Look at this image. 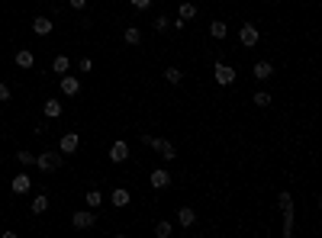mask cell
I'll list each match as a JSON object with an SVG mask.
<instances>
[{
	"mask_svg": "<svg viewBox=\"0 0 322 238\" xmlns=\"http://www.w3.org/2000/svg\"><path fill=\"white\" fill-rule=\"evenodd\" d=\"M110 203H113L116 209H123V206H129V203H132V193L123 190V187H116V190L110 193Z\"/></svg>",
	"mask_w": 322,
	"mask_h": 238,
	"instance_id": "11",
	"label": "cell"
},
{
	"mask_svg": "<svg viewBox=\"0 0 322 238\" xmlns=\"http://www.w3.org/2000/svg\"><path fill=\"white\" fill-rule=\"evenodd\" d=\"M149 187L152 190H168L171 187V171L168 167H152L149 171Z\"/></svg>",
	"mask_w": 322,
	"mask_h": 238,
	"instance_id": "3",
	"label": "cell"
},
{
	"mask_svg": "<svg viewBox=\"0 0 322 238\" xmlns=\"http://www.w3.org/2000/svg\"><path fill=\"white\" fill-rule=\"evenodd\" d=\"M129 4H132L135 10H149V7H152V0H129Z\"/></svg>",
	"mask_w": 322,
	"mask_h": 238,
	"instance_id": "30",
	"label": "cell"
},
{
	"mask_svg": "<svg viewBox=\"0 0 322 238\" xmlns=\"http://www.w3.org/2000/svg\"><path fill=\"white\" fill-rule=\"evenodd\" d=\"M158 155L164 158V161H171V158L177 155V148H174V142H168V138H161V142H158Z\"/></svg>",
	"mask_w": 322,
	"mask_h": 238,
	"instance_id": "18",
	"label": "cell"
},
{
	"mask_svg": "<svg viewBox=\"0 0 322 238\" xmlns=\"http://www.w3.org/2000/svg\"><path fill=\"white\" fill-rule=\"evenodd\" d=\"M171 232H174L171 222H158V225H155V235H158V238H171Z\"/></svg>",
	"mask_w": 322,
	"mask_h": 238,
	"instance_id": "27",
	"label": "cell"
},
{
	"mask_svg": "<svg viewBox=\"0 0 322 238\" xmlns=\"http://www.w3.org/2000/svg\"><path fill=\"white\" fill-rule=\"evenodd\" d=\"M77 148H81V135H77V132H65L62 142H58V152H62V155H74Z\"/></svg>",
	"mask_w": 322,
	"mask_h": 238,
	"instance_id": "7",
	"label": "cell"
},
{
	"mask_svg": "<svg viewBox=\"0 0 322 238\" xmlns=\"http://www.w3.org/2000/svg\"><path fill=\"white\" fill-rule=\"evenodd\" d=\"M36 167L45 171V174L58 171V167H62V152H42V155H36Z\"/></svg>",
	"mask_w": 322,
	"mask_h": 238,
	"instance_id": "2",
	"label": "cell"
},
{
	"mask_svg": "<svg viewBox=\"0 0 322 238\" xmlns=\"http://www.w3.org/2000/svg\"><path fill=\"white\" fill-rule=\"evenodd\" d=\"M213 77H216L219 87H232V84H236V68H232L229 61H216V65H213Z\"/></svg>",
	"mask_w": 322,
	"mask_h": 238,
	"instance_id": "1",
	"label": "cell"
},
{
	"mask_svg": "<svg viewBox=\"0 0 322 238\" xmlns=\"http://www.w3.org/2000/svg\"><path fill=\"white\" fill-rule=\"evenodd\" d=\"M194 222H197V209H194V206H180V209H177V225L190 228Z\"/></svg>",
	"mask_w": 322,
	"mask_h": 238,
	"instance_id": "13",
	"label": "cell"
},
{
	"mask_svg": "<svg viewBox=\"0 0 322 238\" xmlns=\"http://www.w3.org/2000/svg\"><path fill=\"white\" fill-rule=\"evenodd\" d=\"M277 206H281V213H284V216H293V197H290L287 190L277 193Z\"/></svg>",
	"mask_w": 322,
	"mask_h": 238,
	"instance_id": "16",
	"label": "cell"
},
{
	"mask_svg": "<svg viewBox=\"0 0 322 238\" xmlns=\"http://www.w3.org/2000/svg\"><path fill=\"white\" fill-rule=\"evenodd\" d=\"M58 90H62L65 97H77V93H81V81H77V77H71V71H68V74H62V84H58Z\"/></svg>",
	"mask_w": 322,
	"mask_h": 238,
	"instance_id": "8",
	"label": "cell"
},
{
	"mask_svg": "<svg viewBox=\"0 0 322 238\" xmlns=\"http://www.w3.org/2000/svg\"><path fill=\"white\" fill-rule=\"evenodd\" d=\"M16 65H20L23 71H29V68L36 65V55H32L29 49H20V52H16Z\"/></svg>",
	"mask_w": 322,
	"mask_h": 238,
	"instance_id": "14",
	"label": "cell"
},
{
	"mask_svg": "<svg viewBox=\"0 0 322 238\" xmlns=\"http://www.w3.org/2000/svg\"><path fill=\"white\" fill-rule=\"evenodd\" d=\"M45 116H49V119H58V116H62V103H58L55 97H49V100H45Z\"/></svg>",
	"mask_w": 322,
	"mask_h": 238,
	"instance_id": "19",
	"label": "cell"
},
{
	"mask_svg": "<svg viewBox=\"0 0 322 238\" xmlns=\"http://www.w3.org/2000/svg\"><path fill=\"white\" fill-rule=\"evenodd\" d=\"M197 13H200V10H197V4H190V0H184V4L177 7V16H180V20H194Z\"/></svg>",
	"mask_w": 322,
	"mask_h": 238,
	"instance_id": "17",
	"label": "cell"
},
{
	"mask_svg": "<svg viewBox=\"0 0 322 238\" xmlns=\"http://www.w3.org/2000/svg\"><path fill=\"white\" fill-rule=\"evenodd\" d=\"M255 107H261V110L271 107V93H267V90H258V93H255Z\"/></svg>",
	"mask_w": 322,
	"mask_h": 238,
	"instance_id": "26",
	"label": "cell"
},
{
	"mask_svg": "<svg viewBox=\"0 0 322 238\" xmlns=\"http://www.w3.org/2000/svg\"><path fill=\"white\" fill-rule=\"evenodd\" d=\"M84 203H87L90 209H100V203H103V193H100V190H87V193H84Z\"/></svg>",
	"mask_w": 322,
	"mask_h": 238,
	"instance_id": "21",
	"label": "cell"
},
{
	"mask_svg": "<svg viewBox=\"0 0 322 238\" xmlns=\"http://www.w3.org/2000/svg\"><path fill=\"white\" fill-rule=\"evenodd\" d=\"M29 187H32V180H29V174H16V177H13V183H10V190L13 193H20V197H23V193H29Z\"/></svg>",
	"mask_w": 322,
	"mask_h": 238,
	"instance_id": "12",
	"label": "cell"
},
{
	"mask_svg": "<svg viewBox=\"0 0 322 238\" xmlns=\"http://www.w3.org/2000/svg\"><path fill=\"white\" fill-rule=\"evenodd\" d=\"M168 29H171L168 16H155V32H168Z\"/></svg>",
	"mask_w": 322,
	"mask_h": 238,
	"instance_id": "28",
	"label": "cell"
},
{
	"mask_svg": "<svg viewBox=\"0 0 322 238\" xmlns=\"http://www.w3.org/2000/svg\"><path fill=\"white\" fill-rule=\"evenodd\" d=\"M7 100H10V87L0 84V103H7Z\"/></svg>",
	"mask_w": 322,
	"mask_h": 238,
	"instance_id": "31",
	"label": "cell"
},
{
	"mask_svg": "<svg viewBox=\"0 0 322 238\" xmlns=\"http://www.w3.org/2000/svg\"><path fill=\"white\" fill-rule=\"evenodd\" d=\"M52 29H55V23L49 20V16H36V20H32V32H36V36H52Z\"/></svg>",
	"mask_w": 322,
	"mask_h": 238,
	"instance_id": "9",
	"label": "cell"
},
{
	"mask_svg": "<svg viewBox=\"0 0 322 238\" xmlns=\"http://www.w3.org/2000/svg\"><path fill=\"white\" fill-rule=\"evenodd\" d=\"M110 161H113V164L129 161V142H126V138H116V142L110 145Z\"/></svg>",
	"mask_w": 322,
	"mask_h": 238,
	"instance_id": "6",
	"label": "cell"
},
{
	"mask_svg": "<svg viewBox=\"0 0 322 238\" xmlns=\"http://www.w3.org/2000/svg\"><path fill=\"white\" fill-rule=\"evenodd\" d=\"M251 74H255V81H267V77L274 74V65L271 61H255V65H251Z\"/></svg>",
	"mask_w": 322,
	"mask_h": 238,
	"instance_id": "10",
	"label": "cell"
},
{
	"mask_svg": "<svg viewBox=\"0 0 322 238\" xmlns=\"http://www.w3.org/2000/svg\"><path fill=\"white\" fill-rule=\"evenodd\" d=\"M164 81H168V84H180V81H184V71H180V68H168V71H164Z\"/></svg>",
	"mask_w": 322,
	"mask_h": 238,
	"instance_id": "25",
	"label": "cell"
},
{
	"mask_svg": "<svg viewBox=\"0 0 322 238\" xmlns=\"http://www.w3.org/2000/svg\"><path fill=\"white\" fill-rule=\"evenodd\" d=\"M123 42H126V45H139V42H142V32H139L135 26H126V32H123Z\"/></svg>",
	"mask_w": 322,
	"mask_h": 238,
	"instance_id": "20",
	"label": "cell"
},
{
	"mask_svg": "<svg viewBox=\"0 0 322 238\" xmlns=\"http://www.w3.org/2000/svg\"><path fill=\"white\" fill-rule=\"evenodd\" d=\"M258 39H261V32H258V26H255V23H245V26L239 29V45L251 49V45H258Z\"/></svg>",
	"mask_w": 322,
	"mask_h": 238,
	"instance_id": "5",
	"label": "cell"
},
{
	"mask_svg": "<svg viewBox=\"0 0 322 238\" xmlns=\"http://www.w3.org/2000/svg\"><path fill=\"white\" fill-rule=\"evenodd\" d=\"M16 161H20V167H29V164H36V155L26 152V148H20V152H16Z\"/></svg>",
	"mask_w": 322,
	"mask_h": 238,
	"instance_id": "24",
	"label": "cell"
},
{
	"mask_svg": "<svg viewBox=\"0 0 322 238\" xmlns=\"http://www.w3.org/2000/svg\"><path fill=\"white\" fill-rule=\"evenodd\" d=\"M210 36H213V39H225V36H229V29H225L222 20H213V23H210Z\"/></svg>",
	"mask_w": 322,
	"mask_h": 238,
	"instance_id": "22",
	"label": "cell"
},
{
	"mask_svg": "<svg viewBox=\"0 0 322 238\" xmlns=\"http://www.w3.org/2000/svg\"><path fill=\"white\" fill-rule=\"evenodd\" d=\"M52 71H55V74H68V71H71V58H68V55H55V58H52Z\"/></svg>",
	"mask_w": 322,
	"mask_h": 238,
	"instance_id": "15",
	"label": "cell"
},
{
	"mask_svg": "<svg viewBox=\"0 0 322 238\" xmlns=\"http://www.w3.org/2000/svg\"><path fill=\"white\" fill-rule=\"evenodd\" d=\"M45 209H49V197H45V193H39V197L32 200V213H36V216H42Z\"/></svg>",
	"mask_w": 322,
	"mask_h": 238,
	"instance_id": "23",
	"label": "cell"
},
{
	"mask_svg": "<svg viewBox=\"0 0 322 238\" xmlns=\"http://www.w3.org/2000/svg\"><path fill=\"white\" fill-rule=\"evenodd\" d=\"M184 26H187V20H180V16H174V29H177V32H184Z\"/></svg>",
	"mask_w": 322,
	"mask_h": 238,
	"instance_id": "32",
	"label": "cell"
},
{
	"mask_svg": "<svg viewBox=\"0 0 322 238\" xmlns=\"http://www.w3.org/2000/svg\"><path fill=\"white\" fill-rule=\"evenodd\" d=\"M68 4H71L74 10H84V7H87V0H68Z\"/></svg>",
	"mask_w": 322,
	"mask_h": 238,
	"instance_id": "33",
	"label": "cell"
},
{
	"mask_svg": "<svg viewBox=\"0 0 322 238\" xmlns=\"http://www.w3.org/2000/svg\"><path fill=\"white\" fill-rule=\"evenodd\" d=\"M97 225V213L94 209H77V213H71V228H90Z\"/></svg>",
	"mask_w": 322,
	"mask_h": 238,
	"instance_id": "4",
	"label": "cell"
},
{
	"mask_svg": "<svg viewBox=\"0 0 322 238\" xmlns=\"http://www.w3.org/2000/svg\"><path fill=\"white\" fill-rule=\"evenodd\" d=\"M77 71H81V74L94 71V61H90V58H81V61H77Z\"/></svg>",
	"mask_w": 322,
	"mask_h": 238,
	"instance_id": "29",
	"label": "cell"
}]
</instances>
